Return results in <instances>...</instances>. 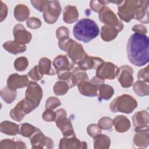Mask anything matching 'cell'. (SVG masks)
I'll return each mask as SVG.
<instances>
[{"instance_id":"cell-10","label":"cell","mask_w":149,"mask_h":149,"mask_svg":"<svg viewBox=\"0 0 149 149\" xmlns=\"http://www.w3.org/2000/svg\"><path fill=\"white\" fill-rule=\"evenodd\" d=\"M62 8L58 1H49L48 6L43 12V17L45 22L48 24L55 23L59 16Z\"/></svg>"},{"instance_id":"cell-51","label":"cell","mask_w":149,"mask_h":149,"mask_svg":"<svg viewBox=\"0 0 149 149\" xmlns=\"http://www.w3.org/2000/svg\"><path fill=\"white\" fill-rule=\"evenodd\" d=\"M132 31H133L134 33L139 34H146L147 33V28L142 24H137L134 26L132 27Z\"/></svg>"},{"instance_id":"cell-50","label":"cell","mask_w":149,"mask_h":149,"mask_svg":"<svg viewBox=\"0 0 149 149\" xmlns=\"http://www.w3.org/2000/svg\"><path fill=\"white\" fill-rule=\"evenodd\" d=\"M56 36L58 40L62 37H69V29L65 26H61L58 27L56 31Z\"/></svg>"},{"instance_id":"cell-40","label":"cell","mask_w":149,"mask_h":149,"mask_svg":"<svg viewBox=\"0 0 149 149\" xmlns=\"http://www.w3.org/2000/svg\"><path fill=\"white\" fill-rule=\"evenodd\" d=\"M98 125L102 130H108L113 126V120L109 117H103L98 121Z\"/></svg>"},{"instance_id":"cell-17","label":"cell","mask_w":149,"mask_h":149,"mask_svg":"<svg viewBox=\"0 0 149 149\" xmlns=\"http://www.w3.org/2000/svg\"><path fill=\"white\" fill-rule=\"evenodd\" d=\"M13 33L15 41L23 44L29 43L32 38L31 34L27 31L25 27L21 24L15 25L13 29Z\"/></svg>"},{"instance_id":"cell-36","label":"cell","mask_w":149,"mask_h":149,"mask_svg":"<svg viewBox=\"0 0 149 149\" xmlns=\"http://www.w3.org/2000/svg\"><path fill=\"white\" fill-rule=\"evenodd\" d=\"M69 88V86L66 81L59 80L55 83L53 90L56 95L60 96L66 94Z\"/></svg>"},{"instance_id":"cell-53","label":"cell","mask_w":149,"mask_h":149,"mask_svg":"<svg viewBox=\"0 0 149 149\" xmlns=\"http://www.w3.org/2000/svg\"><path fill=\"white\" fill-rule=\"evenodd\" d=\"M90 82L91 83H93V84H94L98 88V87L101 85L104 84V80H103L102 79H100V78H99V77H98L97 76H95L91 79Z\"/></svg>"},{"instance_id":"cell-14","label":"cell","mask_w":149,"mask_h":149,"mask_svg":"<svg viewBox=\"0 0 149 149\" xmlns=\"http://www.w3.org/2000/svg\"><path fill=\"white\" fill-rule=\"evenodd\" d=\"M67 52L68 57L74 63V64H77L83 58L86 53L84 50L82 45L74 40L69 46Z\"/></svg>"},{"instance_id":"cell-15","label":"cell","mask_w":149,"mask_h":149,"mask_svg":"<svg viewBox=\"0 0 149 149\" xmlns=\"http://www.w3.org/2000/svg\"><path fill=\"white\" fill-rule=\"evenodd\" d=\"M104 62V61L100 58L89 56L86 53L83 58L77 63V65L83 70H87L93 69H96L97 67Z\"/></svg>"},{"instance_id":"cell-12","label":"cell","mask_w":149,"mask_h":149,"mask_svg":"<svg viewBox=\"0 0 149 149\" xmlns=\"http://www.w3.org/2000/svg\"><path fill=\"white\" fill-rule=\"evenodd\" d=\"M52 63L56 69V74L62 72L70 71L74 65V63L68 56L63 55H59L55 57Z\"/></svg>"},{"instance_id":"cell-31","label":"cell","mask_w":149,"mask_h":149,"mask_svg":"<svg viewBox=\"0 0 149 149\" xmlns=\"http://www.w3.org/2000/svg\"><path fill=\"white\" fill-rule=\"evenodd\" d=\"M113 88L108 84H102L98 88V93L99 98L104 100H109L113 95Z\"/></svg>"},{"instance_id":"cell-1","label":"cell","mask_w":149,"mask_h":149,"mask_svg":"<svg viewBox=\"0 0 149 149\" xmlns=\"http://www.w3.org/2000/svg\"><path fill=\"white\" fill-rule=\"evenodd\" d=\"M149 40L146 34H133L129 38L126 51L129 61L137 66L146 65L149 61Z\"/></svg>"},{"instance_id":"cell-19","label":"cell","mask_w":149,"mask_h":149,"mask_svg":"<svg viewBox=\"0 0 149 149\" xmlns=\"http://www.w3.org/2000/svg\"><path fill=\"white\" fill-rule=\"evenodd\" d=\"M135 131L136 134L133 137L134 144L139 148H146L149 144L148 127L146 129H135Z\"/></svg>"},{"instance_id":"cell-29","label":"cell","mask_w":149,"mask_h":149,"mask_svg":"<svg viewBox=\"0 0 149 149\" xmlns=\"http://www.w3.org/2000/svg\"><path fill=\"white\" fill-rule=\"evenodd\" d=\"M56 126L60 129L64 137H69L75 136L72 124L69 119H65L64 120L56 125Z\"/></svg>"},{"instance_id":"cell-7","label":"cell","mask_w":149,"mask_h":149,"mask_svg":"<svg viewBox=\"0 0 149 149\" xmlns=\"http://www.w3.org/2000/svg\"><path fill=\"white\" fill-rule=\"evenodd\" d=\"M119 68L111 62H102L96 69V76L104 79L113 80L118 76Z\"/></svg>"},{"instance_id":"cell-5","label":"cell","mask_w":149,"mask_h":149,"mask_svg":"<svg viewBox=\"0 0 149 149\" xmlns=\"http://www.w3.org/2000/svg\"><path fill=\"white\" fill-rule=\"evenodd\" d=\"M100 20L106 26L115 28L119 32L121 31L124 26L122 22L118 19L116 14L108 7H102L98 12Z\"/></svg>"},{"instance_id":"cell-24","label":"cell","mask_w":149,"mask_h":149,"mask_svg":"<svg viewBox=\"0 0 149 149\" xmlns=\"http://www.w3.org/2000/svg\"><path fill=\"white\" fill-rule=\"evenodd\" d=\"M3 48L12 54H17L24 52L26 50V45L16 41H8L3 44Z\"/></svg>"},{"instance_id":"cell-43","label":"cell","mask_w":149,"mask_h":149,"mask_svg":"<svg viewBox=\"0 0 149 149\" xmlns=\"http://www.w3.org/2000/svg\"><path fill=\"white\" fill-rule=\"evenodd\" d=\"M87 132L90 136L94 138L101 133V129L97 124H91L87 127Z\"/></svg>"},{"instance_id":"cell-2","label":"cell","mask_w":149,"mask_h":149,"mask_svg":"<svg viewBox=\"0 0 149 149\" xmlns=\"http://www.w3.org/2000/svg\"><path fill=\"white\" fill-rule=\"evenodd\" d=\"M148 1H122L118 5V15L126 22L135 19L141 23L148 24Z\"/></svg>"},{"instance_id":"cell-32","label":"cell","mask_w":149,"mask_h":149,"mask_svg":"<svg viewBox=\"0 0 149 149\" xmlns=\"http://www.w3.org/2000/svg\"><path fill=\"white\" fill-rule=\"evenodd\" d=\"M58 77L60 80L66 81L69 85L70 88L76 85H77V81L75 76L73 74L72 72L69 71L62 72L58 73Z\"/></svg>"},{"instance_id":"cell-34","label":"cell","mask_w":149,"mask_h":149,"mask_svg":"<svg viewBox=\"0 0 149 149\" xmlns=\"http://www.w3.org/2000/svg\"><path fill=\"white\" fill-rule=\"evenodd\" d=\"M25 143L21 141H15L10 139H3L1 141L0 148H26Z\"/></svg>"},{"instance_id":"cell-37","label":"cell","mask_w":149,"mask_h":149,"mask_svg":"<svg viewBox=\"0 0 149 149\" xmlns=\"http://www.w3.org/2000/svg\"><path fill=\"white\" fill-rule=\"evenodd\" d=\"M72 72L75 76L77 79V84L82 81L88 80V77L86 72V70L80 68L79 66L74 68L72 70Z\"/></svg>"},{"instance_id":"cell-21","label":"cell","mask_w":149,"mask_h":149,"mask_svg":"<svg viewBox=\"0 0 149 149\" xmlns=\"http://www.w3.org/2000/svg\"><path fill=\"white\" fill-rule=\"evenodd\" d=\"M113 125L116 132L124 133L129 130L131 123L129 119L124 115H118L113 119Z\"/></svg>"},{"instance_id":"cell-11","label":"cell","mask_w":149,"mask_h":149,"mask_svg":"<svg viewBox=\"0 0 149 149\" xmlns=\"http://www.w3.org/2000/svg\"><path fill=\"white\" fill-rule=\"evenodd\" d=\"M119 68L118 75V80L121 86L124 88H129L133 85V70L128 65H123Z\"/></svg>"},{"instance_id":"cell-20","label":"cell","mask_w":149,"mask_h":149,"mask_svg":"<svg viewBox=\"0 0 149 149\" xmlns=\"http://www.w3.org/2000/svg\"><path fill=\"white\" fill-rule=\"evenodd\" d=\"M78 90L81 94L87 97H95L97 95L98 88L90 81H84L77 85Z\"/></svg>"},{"instance_id":"cell-22","label":"cell","mask_w":149,"mask_h":149,"mask_svg":"<svg viewBox=\"0 0 149 149\" xmlns=\"http://www.w3.org/2000/svg\"><path fill=\"white\" fill-rule=\"evenodd\" d=\"M38 69L42 74L54 75L56 74V69H55L53 63L51 60L47 58H42L39 61Z\"/></svg>"},{"instance_id":"cell-33","label":"cell","mask_w":149,"mask_h":149,"mask_svg":"<svg viewBox=\"0 0 149 149\" xmlns=\"http://www.w3.org/2000/svg\"><path fill=\"white\" fill-rule=\"evenodd\" d=\"M16 95L17 91L10 89L8 86L5 87L1 90V96L7 104H11L16 99Z\"/></svg>"},{"instance_id":"cell-8","label":"cell","mask_w":149,"mask_h":149,"mask_svg":"<svg viewBox=\"0 0 149 149\" xmlns=\"http://www.w3.org/2000/svg\"><path fill=\"white\" fill-rule=\"evenodd\" d=\"M42 96L43 91L41 86L36 82L29 81L25 92V98L37 108Z\"/></svg>"},{"instance_id":"cell-18","label":"cell","mask_w":149,"mask_h":149,"mask_svg":"<svg viewBox=\"0 0 149 149\" xmlns=\"http://www.w3.org/2000/svg\"><path fill=\"white\" fill-rule=\"evenodd\" d=\"M132 121L135 129L147 128L148 126V112L147 110L138 111L132 116Z\"/></svg>"},{"instance_id":"cell-25","label":"cell","mask_w":149,"mask_h":149,"mask_svg":"<svg viewBox=\"0 0 149 149\" xmlns=\"http://www.w3.org/2000/svg\"><path fill=\"white\" fill-rule=\"evenodd\" d=\"M20 126L10 121L5 120L1 123L0 131L1 133L10 135L15 136L19 134Z\"/></svg>"},{"instance_id":"cell-45","label":"cell","mask_w":149,"mask_h":149,"mask_svg":"<svg viewBox=\"0 0 149 149\" xmlns=\"http://www.w3.org/2000/svg\"><path fill=\"white\" fill-rule=\"evenodd\" d=\"M109 3V1H91L90 3V6L91 9L95 12H99V11L101 10V9L105 6L107 3Z\"/></svg>"},{"instance_id":"cell-47","label":"cell","mask_w":149,"mask_h":149,"mask_svg":"<svg viewBox=\"0 0 149 149\" xmlns=\"http://www.w3.org/2000/svg\"><path fill=\"white\" fill-rule=\"evenodd\" d=\"M56 112L53 111V110L45 109V111L42 113V119L46 122H52L55 121L56 118Z\"/></svg>"},{"instance_id":"cell-23","label":"cell","mask_w":149,"mask_h":149,"mask_svg":"<svg viewBox=\"0 0 149 149\" xmlns=\"http://www.w3.org/2000/svg\"><path fill=\"white\" fill-rule=\"evenodd\" d=\"M79 12L76 6L72 5L66 6L63 12V21L68 24H72L77 20Z\"/></svg>"},{"instance_id":"cell-3","label":"cell","mask_w":149,"mask_h":149,"mask_svg":"<svg viewBox=\"0 0 149 149\" xmlns=\"http://www.w3.org/2000/svg\"><path fill=\"white\" fill-rule=\"evenodd\" d=\"M100 30L97 23L90 19L79 20L73 26V34L74 37L85 43L89 42L99 34Z\"/></svg>"},{"instance_id":"cell-52","label":"cell","mask_w":149,"mask_h":149,"mask_svg":"<svg viewBox=\"0 0 149 149\" xmlns=\"http://www.w3.org/2000/svg\"><path fill=\"white\" fill-rule=\"evenodd\" d=\"M1 10H0V18L2 22L6 17L8 14V8L5 3L1 1Z\"/></svg>"},{"instance_id":"cell-48","label":"cell","mask_w":149,"mask_h":149,"mask_svg":"<svg viewBox=\"0 0 149 149\" xmlns=\"http://www.w3.org/2000/svg\"><path fill=\"white\" fill-rule=\"evenodd\" d=\"M55 112L56 113V116L55 122L56 123V125H58L59 123H60L61 122H62L63 120L67 118V113L66 111L63 108L59 109L56 110Z\"/></svg>"},{"instance_id":"cell-26","label":"cell","mask_w":149,"mask_h":149,"mask_svg":"<svg viewBox=\"0 0 149 149\" xmlns=\"http://www.w3.org/2000/svg\"><path fill=\"white\" fill-rule=\"evenodd\" d=\"M30 15L29 8L24 4L16 5L14 9V16L15 19L19 22H23L28 19Z\"/></svg>"},{"instance_id":"cell-38","label":"cell","mask_w":149,"mask_h":149,"mask_svg":"<svg viewBox=\"0 0 149 149\" xmlns=\"http://www.w3.org/2000/svg\"><path fill=\"white\" fill-rule=\"evenodd\" d=\"M29 65V61L26 57L21 56L17 58L14 62V67L17 71L24 70Z\"/></svg>"},{"instance_id":"cell-35","label":"cell","mask_w":149,"mask_h":149,"mask_svg":"<svg viewBox=\"0 0 149 149\" xmlns=\"http://www.w3.org/2000/svg\"><path fill=\"white\" fill-rule=\"evenodd\" d=\"M19 134L25 137H30L35 132H36L39 129L31 125L29 123H24L20 124V125Z\"/></svg>"},{"instance_id":"cell-30","label":"cell","mask_w":149,"mask_h":149,"mask_svg":"<svg viewBox=\"0 0 149 149\" xmlns=\"http://www.w3.org/2000/svg\"><path fill=\"white\" fill-rule=\"evenodd\" d=\"M133 91L139 96H146L149 94V87L147 82L137 80L133 84Z\"/></svg>"},{"instance_id":"cell-28","label":"cell","mask_w":149,"mask_h":149,"mask_svg":"<svg viewBox=\"0 0 149 149\" xmlns=\"http://www.w3.org/2000/svg\"><path fill=\"white\" fill-rule=\"evenodd\" d=\"M110 144V139L105 134H100L94 137V148L95 149L109 148Z\"/></svg>"},{"instance_id":"cell-39","label":"cell","mask_w":149,"mask_h":149,"mask_svg":"<svg viewBox=\"0 0 149 149\" xmlns=\"http://www.w3.org/2000/svg\"><path fill=\"white\" fill-rule=\"evenodd\" d=\"M61 105L60 100L55 97H49L45 102V109L54 110Z\"/></svg>"},{"instance_id":"cell-27","label":"cell","mask_w":149,"mask_h":149,"mask_svg":"<svg viewBox=\"0 0 149 149\" xmlns=\"http://www.w3.org/2000/svg\"><path fill=\"white\" fill-rule=\"evenodd\" d=\"M118 33L119 31L115 28L104 25L101 28V37L104 41L109 42L114 40Z\"/></svg>"},{"instance_id":"cell-49","label":"cell","mask_w":149,"mask_h":149,"mask_svg":"<svg viewBox=\"0 0 149 149\" xmlns=\"http://www.w3.org/2000/svg\"><path fill=\"white\" fill-rule=\"evenodd\" d=\"M148 66H147L145 68H143L139 71L137 73L138 80H142L146 82L148 81Z\"/></svg>"},{"instance_id":"cell-44","label":"cell","mask_w":149,"mask_h":149,"mask_svg":"<svg viewBox=\"0 0 149 149\" xmlns=\"http://www.w3.org/2000/svg\"><path fill=\"white\" fill-rule=\"evenodd\" d=\"M27 74L31 79L34 81H39L43 77V74H42L39 71L38 65H36L33 68H32Z\"/></svg>"},{"instance_id":"cell-4","label":"cell","mask_w":149,"mask_h":149,"mask_svg":"<svg viewBox=\"0 0 149 149\" xmlns=\"http://www.w3.org/2000/svg\"><path fill=\"white\" fill-rule=\"evenodd\" d=\"M137 106V101L131 95L123 94L113 100L109 105L110 110L113 112H120L130 113Z\"/></svg>"},{"instance_id":"cell-46","label":"cell","mask_w":149,"mask_h":149,"mask_svg":"<svg viewBox=\"0 0 149 149\" xmlns=\"http://www.w3.org/2000/svg\"><path fill=\"white\" fill-rule=\"evenodd\" d=\"M26 24L28 27L31 29H37L41 27V20L37 17H31L29 18L26 21Z\"/></svg>"},{"instance_id":"cell-13","label":"cell","mask_w":149,"mask_h":149,"mask_svg":"<svg viewBox=\"0 0 149 149\" xmlns=\"http://www.w3.org/2000/svg\"><path fill=\"white\" fill-rule=\"evenodd\" d=\"M7 86L9 88L16 90L27 87L29 83L27 75H19L17 73L10 74L7 79Z\"/></svg>"},{"instance_id":"cell-9","label":"cell","mask_w":149,"mask_h":149,"mask_svg":"<svg viewBox=\"0 0 149 149\" xmlns=\"http://www.w3.org/2000/svg\"><path fill=\"white\" fill-rule=\"evenodd\" d=\"M31 147L33 148H52L54 142L52 140L46 137L42 132L38 129L30 137Z\"/></svg>"},{"instance_id":"cell-42","label":"cell","mask_w":149,"mask_h":149,"mask_svg":"<svg viewBox=\"0 0 149 149\" xmlns=\"http://www.w3.org/2000/svg\"><path fill=\"white\" fill-rule=\"evenodd\" d=\"M73 40L70 38L69 37H62L58 40V46L62 50L67 52L69 46L73 42Z\"/></svg>"},{"instance_id":"cell-6","label":"cell","mask_w":149,"mask_h":149,"mask_svg":"<svg viewBox=\"0 0 149 149\" xmlns=\"http://www.w3.org/2000/svg\"><path fill=\"white\" fill-rule=\"evenodd\" d=\"M36 108V107L33 104L24 98L10 111V116L12 119L17 122H20L26 114L30 113Z\"/></svg>"},{"instance_id":"cell-41","label":"cell","mask_w":149,"mask_h":149,"mask_svg":"<svg viewBox=\"0 0 149 149\" xmlns=\"http://www.w3.org/2000/svg\"><path fill=\"white\" fill-rule=\"evenodd\" d=\"M32 5L39 12H44L47 10L49 1H31Z\"/></svg>"},{"instance_id":"cell-16","label":"cell","mask_w":149,"mask_h":149,"mask_svg":"<svg viewBox=\"0 0 149 149\" xmlns=\"http://www.w3.org/2000/svg\"><path fill=\"white\" fill-rule=\"evenodd\" d=\"M59 148L65 149L74 148H87V143L84 141H80L76 136L68 137H64L60 140Z\"/></svg>"}]
</instances>
